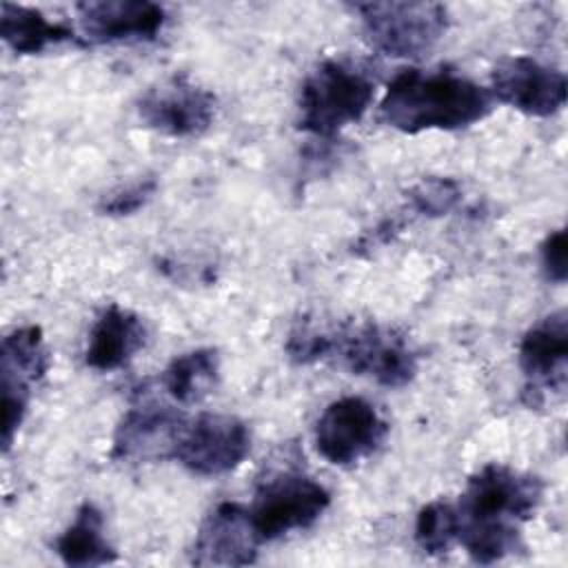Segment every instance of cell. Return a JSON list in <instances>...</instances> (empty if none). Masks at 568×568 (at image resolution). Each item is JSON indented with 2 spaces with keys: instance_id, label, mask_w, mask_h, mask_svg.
I'll list each match as a JSON object with an SVG mask.
<instances>
[{
  "instance_id": "obj_8",
  "label": "cell",
  "mask_w": 568,
  "mask_h": 568,
  "mask_svg": "<svg viewBox=\"0 0 568 568\" xmlns=\"http://www.w3.org/2000/svg\"><path fill=\"white\" fill-rule=\"evenodd\" d=\"M215 95L184 73L160 80L138 100L144 126L166 138H197L215 120Z\"/></svg>"
},
{
  "instance_id": "obj_9",
  "label": "cell",
  "mask_w": 568,
  "mask_h": 568,
  "mask_svg": "<svg viewBox=\"0 0 568 568\" xmlns=\"http://www.w3.org/2000/svg\"><path fill=\"white\" fill-rule=\"evenodd\" d=\"M248 450L251 433L242 419L222 413H202L186 422L173 459L195 475L215 477L237 468Z\"/></svg>"
},
{
  "instance_id": "obj_7",
  "label": "cell",
  "mask_w": 568,
  "mask_h": 568,
  "mask_svg": "<svg viewBox=\"0 0 568 568\" xmlns=\"http://www.w3.org/2000/svg\"><path fill=\"white\" fill-rule=\"evenodd\" d=\"M388 424L364 397L331 402L315 424V448L333 466H353L386 439Z\"/></svg>"
},
{
  "instance_id": "obj_11",
  "label": "cell",
  "mask_w": 568,
  "mask_h": 568,
  "mask_svg": "<svg viewBox=\"0 0 568 568\" xmlns=\"http://www.w3.org/2000/svg\"><path fill=\"white\" fill-rule=\"evenodd\" d=\"M260 544L248 508L222 501L197 528L191 561L195 566H248L255 561Z\"/></svg>"
},
{
  "instance_id": "obj_23",
  "label": "cell",
  "mask_w": 568,
  "mask_h": 568,
  "mask_svg": "<svg viewBox=\"0 0 568 568\" xmlns=\"http://www.w3.org/2000/svg\"><path fill=\"white\" fill-rule=\"evenodd\" d=\"M158 191V180L155 178H142L138 182H131L129 186H122L113 193H109L102 202H100V213L104 215H131L135 211H140Z\"/></svg>"
},
{
  "instance_id": "obj_13",
  "label": "cell",
  "mask_w": 568,
  "mask_h": 568,
  "mask_svg": "<svg viewBox=\"0 0 568 568\" xmlns=\"http://www.w3.org/2000/svg\"><path fill=\"white\" fill-rule=\"evenodd\" d=\"M75 9L84 36L106 44L153 40L166 22L164 7L149 0H89Z\"/></svg>"
},
{
  "instance_id": "obj_17",
  "label": "cell",
  "mask_w": 568,
  "mask_h": 568,
  "mask_svg": "<svg viewBox=\"0 0 568 568\" xmlns=\"http://www.w3.org/2000/svg\"><path fill=\"white\" fill-rule=\"evenodd\" d=\"M55 552L67 566H104L118 559L104 537V517L95 504H80L73 521L58 537Z\"/></svg>"
},
{
  "instance_id": "obj_4",
  "label": "cell",
  "mask_w": 568,
  "mask_h": 568,
  "mask_svg": "<svg viewBox=\"0 0 568 568\" xmlns=\"http://www.w3.org/2000/svg\"><path fill=\"white\" fill-rule=\"evenodd\" d=\"M366 40L390 58H422L448 29V9L439 2H355Z\"/></svg>"
},
{
  "instance_id": "obj_12",
  "label": "cell",
  "mask_w": 568,
  "mask_h": 568,
  "mask_svg": "<svg viewBox=\"0 0 568 568\" xmlns=\"http://www.w3.org/2000/svg\"><path fill=\"white\" fill-rule=\"evenodd\" d=\"M186 426V417L171 406L142 402L126 410L115 428L111 457L140 462L173 457L175 444Z\"/></svg>"
},
{
  "instance_id": "obj_20",
  "label": "cell",
  "mask_w": 568,
  "mask_h": 568,
  "mask_svg": "<svg viewBox=\"0 0 568 568\" xmlns=\"http://www.w3.org/2000/svg\"><path fill=\"white\" fill-rule=\"evenodd\" d=\"M2 373L18 375L27 382L40 379L49 368V355L44 348L42 331L38 326H20L2 337L0 348Z\"/></svg>"
},
{
  "instance_id": "obj_2",
  "label": "cell",
  "mask_w": 568,
  "mask_h": 568,
  "mask_svg": "<svg viewBox=\"0 0 568 568\" xmlns=\"http://www.w3.org/2000/svg\"><path fill=\"white\" fill-rule=\"evenodd\" d=\"M328 357L339 359L353 375H364L388 388L406 386L417 373V357L406 337L373 320L326 326Z\"/></svg>"
},
{
  "instance_id": "obj_6",
  "label": "cell",
  "mask_w": 568,
  "mask_h": 568,
  "mask_svg": "<svg viewBox=\"0 0 568 568\" xmlns=\"http://www.w3.org/2000/svg\"><path fill=\"white\" fill-rule=\"evenodd\" d=\"M331 504V493L302 473H277L264 479L248 508L262 541L313 526Z\"/></svg>"
},
{
  "instance_id": "obj_14",
  "label": "cell",
  "mask_w": 568,
  "mask_h": 568,
  "mask_svg": "<svg viewBox=\"0 0 568 568\" xmlns=\"http://www.w3.org/2000/svg\"><path fill=\"white\" fill-rule=\"evenodd\" d=\"M568 364V315L555 311L526 331L519 342V368L537 390L564 388Z\"/></svg>"
},
{
  "instance_id": "obj_22",
  "label": "cell",
  "mask_w": 568,
  "mask_h": 568,
  "mask_svg": "<svg viewBox=\"0 0 568 568\" xmlns=\"http://www.w3.org/2000/svg\"><path fill=\"white\" fill-rule=\"evenodd\" d=\"M406 197L415 213L428 215V217H439V215L450 213L459 204L462 186L453 178L430 175V178L419 180L415 186H410Z\"/></svg>"
},
{
  "instance_id": "obj_21",
  "label": "cell",
  "mask_w": 568,
  "mask_h": 568,
  "mask_svg": "<svg viewBox=\"0 0 568 568\" xmlns=\"http://www.w3.org/2000/svg\"><path fill=\"white\" fill-rule=\"evenodd\" d=\"M457 506L435 499L417 513L415 541L426 555H444L457 541Z\"/></svg>"
},
{
  "instance_id": "obj_1",
  "label": "cell",
  "mask_w": 568,
  "mask_h": 568,
  "mask_svg": "<svg viewBox=\"0 0 568 568\" xmlns=\"http://www.w3.org/2000/svg\"><path fill=\"white\" fill-rule=\"evenodd\" d=\"M495 98L470 78L448 69H404L379 102V118L402 133L457 131L481 122Z\"/></svg>"
},
{
  "instance_id": "obj_5",
  "label": "cell",
  "mask_w": 568,
  "mask_h": 568,
  "mask_svg": "<svg viewBox=\"0 0 568 568\" xmlns=\"http://www.w3.org/2000/svg\"><path fill=\"white\" fill-rule=\"evenodd\" d=\"M544 484L539 477L490 462L468 477L457 506L459 519L521 524L539 506Z\"/></svg>"
},
{
  "instance_id": "obj_15",
  "label": "cell",
  "mask_w": 568,
  "mask_h": 568,
  "mask_svg": "<svg viewBox=\"0 0 568 568\" xmlns=\"http://www.w3.org/2000/svg\"><path fill=\"white\" fill-rule=\"evenodd\" d=\"M144 342L146 328L142 317L120 304H111L100 313L89 333L84 362L95 371H118L133 359Z\"/></svg>"
},
{
  "instance_id": "obj_16",
  "label": "cell",
  "mask_w": 568,
  "mask_h": 568,
  "mask_svg": "<svg viewBox=\"0 0 568 568\" xmlns=\"http://www.w3.org/2000/svg\"><path fill=\"white\" fill-rule=\"evenodd\" d=\"M0 36L20 55L40 53L62 42H80L67 24L51 22L42 11L13 2L0 4Z\"/></svg>"
},
{
  "instance_id": "obj_10",
  "label": "cell",
  "mask_w": 568,
  "mask_h": 568,
  "mask_svg": "<svg viewBox=\"0 0 568 568\" xmlns=\"http://www.w3.org/2000/svg\"><path fill=\"white\" fill-rule=\"evenodd\" d=\"M493 98L535 118H548L566 104V75L528 55H510L495 64Z\"/></svg>"
},
{
  "instance_id": "obj_24",
  "label": "cell",
  "mask_w": 568,
  "mask_h": 568,
  "mask_svg": "<svg viewBox=\"0 0 568 568\" xmlns=\"http://www.w3.org/2000/svg\"><path fill=\"white\" fill-rule=\"evenodd\" d=\"M541 266L550 282L564 284L568 275V242L566 231L557 229L541 242Z\"/></svg>"
},
{
  "instance_id": "obj_19",
  "label": "cell",
  "mask_w": 568,
  "mask_h": 568,
  "mask_svg": "<svg viewBox=\"0 0 568 568\" xmlns=\"http://www.w3.org/2000/svg\"><path fill=\"white\" fill-rule=\"evenodd\" d=\"M459 519V515H457ZM457 541L466 548L468 557L477 564L499 561L521 550V530L517 524L506 521H473L459 519Z\"/></svg>"
},
{
  "instance_id": "obj_3",
  "label": "cell",
  "mask_w": 568,
  "mask_h": 568,
  "mask_svg": "<svg viewBox=\"0 0 568 568\" xmlns=\"http://www.w3.org/2000/svg\"><path fill=\"white\" fill-rule=\"evenodd\" d=\"M373 93L375 82L366 71L326 60L302 84L297 126L317 138H331L366 113Z\"/></svg>"
},
{
  "instance_id": "obj_18",
  "label": "cell",
  "mask_w": 568,
  "mask_h": 568,
  "mask_svg": "<svg viewBox=\"0 0 568 568\" xmlns=\"http://www.w3.org/2000/svg\"><path fill=\"white\" fill-rule=\"evenodd\" d=\"M220 373V357L213 348H193L175 355L162 373V388L180 404H193L209 395Z\"/></svg>"
}]
</instances>
